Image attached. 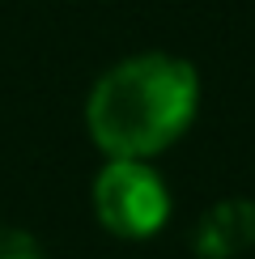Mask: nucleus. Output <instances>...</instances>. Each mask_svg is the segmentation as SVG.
Here are the masks:
<instances>
[{"label":"nucleus","mask_w":255,"mask_h":259,"mask_svg":"<svg viewBox=\"0 0 255 259\" xmlns=\"http://www.w3.org/2000/svg\"><path fill=\"white\" fill-rule=\"evenodd\" d=\"M0 259H42V246L30 238L26 230L0 225Z\"/></svg>","instance_id":"4"},{"label":"nucleus","mask_w":255,"mask_h":259,"mask_svg":"<svg viewBox=\"0 0 255 259\" xmlns=\"http://www.w3.org/2000/svg\"><path fill=\"white\" fill-rule=\"evenodd\" d=\"M200 106V77L187 60L162 56H132L106 68L85 102L94 145L106 157L145 161L170 149L191 127Z\"/></svg>","instance_id":"1"},{"label":"nucleus","mask_w":255,"mask_h":259,"mask_svg":"<svg viewBox=\"0 0 255 259\" xmlns=\"http://www.w3.org/2000/svg\"><path fill=\"white\" fill-rule=\"evenodd\" d=\"M255 246V204L221 200L212 204L191 230V251L200 259H234Z\"/></svg>","instance_id":"3"},{"label":"nucleus","mask_w":255,"mask_h":259,"mask_svg":"<svg viewBox=\"0 0 255 259\" xmlns=\"http://www.w3.org/2000/svg\"><path fill=\"white\" fill-rule=\"evenodd\" d=\"M94 212L115 238H153L170 217V191L157 170L132 157H111L94 179Z\"/></svg>","instance_id":"2"}]
</instances>
